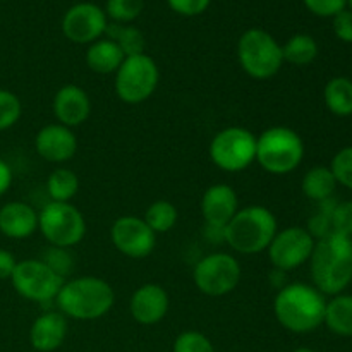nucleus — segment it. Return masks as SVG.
I'll return each instance as SVG.
<instances>
[{
	"mask_svg": "<svg viewBox=\"0 0 352 352\" xmlns=\"http://www.w3.org/2000/svg\"><path fill=\"white\" fill-rule=\"evenodd\" d=\"M309 272L313 285L323 296L342 294L352 282V237L332 232L316 241Z\"/></svg>",
	"mask_w": 352,
	"mask_h": 352,
	"instance_id": "obj_1",
	"label": "nucleus"
},
{
	"mask_svg": "<svg viewBox=\"0 0 352 352\" xmlns=\"http://www.w3.org/2000/svg\"><path fill=\"white\" fill-rule=\"evenodd\" d=\"M327 298L315 285L294 282L278 289L274 299L277 322L292 333H309L323 325Z\"/></svg>",
	"mask_w": 352,
	"mask_h": 352,
	"instance_id": "obj_2",
	"label": "nucleus"
},
{
	"mask_svg": "<svg viewBox=\"0 0 352 352\" xmlns=\"http://www.w3.org/2000/svg\"><path fill=\"white\" fill-rule=\"evenodd\" d=\"M113 302H116V292L112 285L103 278L91 277V275L65 280L55 298L58 311L65 318L79 320V322L103 318L113 308Z\"/></svg>",
	"mask_w": 352,
	"mask_h": 352,
	"instance_id": "obj_3",
	"label": "nucleus"
},
{
	"mask_svg": "<svg viewBox=\"0 0 352 352\" xmlns=\"http://www.w3.org/2000/svg\"><path fill=\"white\" fill-rule=\"evenodd\" d=\"M277 230V217L272 210L263 205L244 206L226 226V244L241 254L263 253Z\"/></svg>",
	"mask_w": 352,
	"mask_h": 352,
	"instance_id": "obj_4",
	"label": "nucleus"
},
{
	"mask_svg": "<svg viewBox=\"0 0 352 352\" xmlns=\"http://www.w3.org/2000/svg\"><path fill=\"white\" fill-rule=\"evenodd\" d=\"M305 158V141L294 129L274 126L256 136V162L272 175L294 172Z\"/></svg>",
	"mask_w": 352,
	"mask_h": 352,
	"instance_id": "obj_5",
	"label": "nucleus"
},
{
	"mask_svg": "<svg viewBox=\"0 0 352 352\" xmlns=\"http://www.w3.org/2000/svg\"><path fill=\"white\" fill-rule=\"evenodd\" d=\"M237 60L241 69L256 81H267L284 65L282 45L268 31L251 28L237 41Z\"/></svg>",
	"mask_w": 352,
	"mask_h": 352,
	"instance_id": "obj_6",
	"label": "nucleus"
},
{
	"mask_svg": "<svg viewBox=\"0 0 352 352\" xmlns=\"http://www.w3.org/2000/svg\"><path fill=\"white\" fill-rule=\"evenodd\" d=\"M160 82V69L157 62L144 54L129 55L117 69L113 89L120 102L127 105H140L151 98Z\"/></svg>",
	"mask_w": 352,
	"mask_h": 352,
	"instance_id": "obj_7",
	"label": "nucleus"
},
{
	"mask_svg": "<svg viewBox=\"0 0 352 352\" xmlns=\"http://www.w3.org/2000/svg\"><path fill=\"white\" fill-rule=\"evenodd\" d=\"M208 155L217 168L229 174L243 172L256 162V134L241 126H230L212 138Z\"/></svg>",
	"mask_w": 352,
	"mask_h": 352,
	"instance_id": "obj_8",
	"label": "nucleus"
},
{
	"mask_svg": "<svg viewBox=\"0 0 352 352\" xmlns=\"http://www.w3.org/2000/svg\"><path fill=\"white\" fill-rule=\"evenodd\" d=\"M86 229L85 215L71 203L50 201L38 213V230L54 248L78 246L85 239Z\"/></svg>",
	"mask_w": 352,
	"mask_h": 352,
	"instance_id": "obj_9",
	"label": "nucleus"
},
{
	"mask_svg": "<svg viewBox=\"0 0 352 352\" xmlns=\"http://www.w3.org/2000/svg\"><path fill=\"white\" fill-rule=\"evenodd\" d=\"M243 277L241 263L230 253L217 251L203 256L192 270L196 289L208 298H222L239 285Z\"/></svg>",
	"mask_w": 352,
	"mask_h": 352,
	"instance_id": "obj_10",
	"label": "nucleus"
},
{
	"mask_svg": "<svg viewBox=\"0 0 352 352\" xmlns=\"http://www.w3.org/2000/svg\"><path fill=\"white\" fill-rule=\"evenodd\" d=\"M10 282L21 298L45 305V302L55 301L65 278L52 270L43 260L31 258V260L17 261Z\"/></svg>",
	"mask_w": 352,
	"mask_h": 352,
	"instance_id": "obj_11",
	"label": "nucleus"
},
{
	"mask_svg": "<svg viewBox=\"0 0 352 352\" xmlns=\"http://www.w3.org/2000/svg\"><path fill=\"white\" fill-rule=\"evenodd\" d=\"M316 241L306 227L292 226L277 230L268 246V260L277 272H291L308 263Z\"/></svg>",
	"mask_w": 352,
	"mask_h": 352,
	"instance_id": "obj_12",
	"label": "nucleus"
},
{
	"mask_svg": "<svg viewBox=\"0 0 352 352\" xmlns=\"http://www.w3.org/2000/svg\"><path fill=\"white\" fill-rule=\"evenodd\" d=\"M110 241L113 248L131 260H143L153 253L157 234L148 227L143 217H119L110 227Z\"/></svg>",
	"mask_w": 352,
	"mask_h": 352,
	"instance_id": "obj_13",
	"label": "nucleus"
},
{
	"mask_svg": "<svg viewBox=\"0 0 352 352\" xmlns=\"http://www.w3.org/2000/svg\"><path fill=\"white\" fill-rule=\"evenodd\" d=\"M109 19L102 7L91 2H79L67 9L62 17V33L69 41L91 45L105 34Z\"/></svg>",
	"mask_w": 352,
	"mask_h": 352,
	"instance_id": "obj_14",
	"label": "nucleus"
},
{
	"mask_svg": "<svg viewBox=\"0 0 352 352\" xmlns=\"http://www.w3.org/2000/svg\"><path fill=\"white\" fill-rule=\"evenodd\" d=\"M34 150L50 164H65L78 151V138L71 127L58 122L47 124L34 136Z\"/></svg>",
	"mask_w": 352,
	"mask_h": 352,
	"instance_id": "obj_15",
	"label": "nucleus"
},
{
	"mask_svg": "<svg viewBox=\"0 0 352 352\" xmlns=\"http://www.w3.org/2000/svg\"><path fill=\"white\" fill-rule=\"evenodd\" d=\"M168 308H170L168 292L160 284H155V282L140 285L131 296V316L140 325H157L167 316Z\"/></svg>",
	"mask_w": 352,
	"mask_h": 352,
	"instance_id": "obj_16",
	"label": "nucleus"
},
{
	"mask_svg": "<svg viewBox=\"0 0 352 352\" xmlns=\"http://www.w3.org/2000/svg\"><path fill=\"white\" fill-rule=\"evenodd\" d=\"M199 210L205 226L226 227L239 212V196L232 186L217 182L203 192Z\"/></svg>",
	"mask_w": 352,
	"mask_h": 352,
	"instance_id": "obj_17",
	"label": "nucleus"
},
{
	"mask_svg": "<svg viewBox=\"0 0 352 352\" xmlns=\"http://www.w3.org/2000/svg\"><path fill=\"white\" fill-rule=\"evenodd\" d=\"M52 110L58 124L74 129L91 116V100L81 86L65 85L54 95Z\"/></svg>",
	"mask_w": 352,
	"mask_h": 352,
	"instance_id": "obj_18",
	"label": "nucleus"
},
{
	"mask_svg": "<svg viewBox=\"0 0 352 352\" xmlns=\"http://www.w3.org/2000/svg\"><path fill=\"white\" fill-rule=\"evenodd\" d=\"M67 318L60 311H45L33 322L30 342L38 352H54L67 337Z\"/></svg>",
	"mask_w": 352,
	"mask_h": 352,
	"instance_id": "obj_19",
	"label": "nucleus"
},
{
	"mask_svg": "<svg viewBox=\"0 0 352 352\" xmlns=\"http://www.w3.org/2000/svg\"><path fill=\"white\" fill-rule=\"evenodd\" d=\"M38 230V212L24 201H10L0 208V234L9 239H28Z\"/></svg>",
	"mask_w": 352,
	"mask_h": 352,
	"instance_id": "obj_20",
	"label": "nucleus"
},
{
	"mask_svg": "<svg viewBox=\"0 0 352 352\" xmlns=\"http://www.w3.org/2000/svg\"><path fill=\"white\" fill-rule=\"evenodd\" d=\"M124 58L126 55L122 54L116 41H112L110 38H100L88 45L85 60L89 71L96 72V74H116Z\"/></svg>",
	"mask_w": 352,
	"mask_h": 352,
	"instance_id": "obj_21",
	"label": "nucleus"
},
{
	"mask_svg": "<svg viewBox=\"0 0 352 352\" xmlns=\"http://www.w3.org/2000/svg\"><path fill=\"white\" fill-rule=\"evenodd\" d=\"M323 325L339 337H352V294H337L327 301Z\"/></svg>",
	"mask_w": 352,
	"mask_h": 352,
	"instance_id": "obj_22",
	"label": "nucleus"
},
{
	"mask_svg": "<svg viewBox=\"0 0 352 352\" xmlns=\"http://www.w3.org/2000/svg\"><path fill=\"white\" fill-rule=\"evenodd\" d=\"M337 186L339 184H337L330 167H323V165L309 168L301 182L302 195L315 203H322L325 199L333 198Z\"/></svg>",
	"mask_w": 352,
	"mask_h": 352,
	"instance_id": "obj_23",
	"label": "nucleus"
},
{
	"mask_svg": "<svg viewBox=\"0 0 352 352\" xmlns=\"http://www.w3.org/2000/svg\"><path fill=\"white\" fill-rule=\"evenodd\" d=\"M325 105L333 116L349 117L352 116V79L346 76L332 78L323 89Z\"/></svg>",
	"mask_w": 352,
	"mask_h": 352,
	"instance_id": "obj_24",
	"label": "nucleus"
},
{
	"mask_svg": "<svg viewBox=\"0 0 352 352\" xmlns=\"http://www.w3.org/2000/svg\"><path fill=\"white\" fill-rule=\"evenodd\" d=\"M45 188L50 201L71 203V199L79 192L81 182L74 170L67 167H57L48 174Z\"/></svg>",
	"mask_w": 352,
	"mask_h": 352,
	"instance_id": "obj_25",
	"label": "nucleus"
},
{
	"mask_svg": "<svg viewBox=\"0 0 352 352\" xmlns=\"http://www.w3.org/2000/svg\"><path fill=\"white\" fill-rule=\"evenodd\" d=\"M282 55H284V64L287 62L291 65L305 67L318 57V43L309 34L298 33L282 45Z\"/></svg>",
	"mask_w": 352,
	"mask_h": 352,
	"instance_id": "obj_26",
	"label": "nucleus"
},
{
	"mask_svg": "<svg viewBox=\"0 0 352 352\" xmlns=\"http://www.w3.org/2000/svg\"><path fill=\"white\" fill-rule=\"evenodd\" d=\"M107 38H110L112 41H116L119 45V48L122 50V54L126 57L129 55H138L144 54V48H146V40H144V34L141 33L138 28L129 26V24H109L105 31Z\"/></svg>",
	"mask_w": 352,
	"mask_h": 352,
	"instance_id": "obj_27",
	"label": "nucleus"
},
{
	"mask_svg": "<svg viewBox=\"0 0 352 352\" xmlns=\"http://www.w3.org/2000/svg\"><path fill=\"white\" fill-rule=\"evenodd\" d=\"M143 219L148 227L158 236V234L170 232L174 229L179 219V212L174 203L167 201V199H157L148 206Z\"/></svg>",
	"mask_w": 352,
	"mask_h": 352,
	"instance_id": "obj_28",
	"label": "nucleus"
},
{
	"mask_svg": "<svg viewBox=\"0 0 352 352\" xmlns=\"http://www.w3.org/2000/svg\"><path fill=\"white\" fill-rule=\"evenodd\" d=\"M144 0H107V17L117 24H129L143 12Z\"/></svg>",
	"mask_w": 352,
	"mask_h": 352,
	"instance_id": "obj_29",
	"label": "nucleus"
},
{
	"mask_svg": "<svg viewBox=\"0 0 352 352\" xmlns=\"http://www.w3.org/2000/svg\"><path fill=\"white\" fill-rule=\"evenodd\" d=\"M337 205V199L330 198L325 199V201L318 203V208L313 213V217L309 219L308 226H306V230L313 236V239L318 241L322 237L332 234V212Z\"/></svg>",
	"mask_w": 352,
	"mask_h": 352,
	"instance_id": "obj_30",
	"label": "nucleus"
},
{
	"mask_svg": "<svg viewBox=\"0 0 352 352\" xmlns=\"http://www.w3.org/2000/svg\"><path fill=\"white\" fill-rule=\"evenodd\" d=\"M23 113V105L16 93L9 89H0V131L12 127Z\"/></svg>",
	"mask_w": 352,
	"mask_h": 352,
	"instance_id": "obj_31",
	"label": "nucleus"
},
{
	"mask_svg": "<svg viewBox=\"0 0 352 352\" xmlns=\"http://www.w3.org/2000/svg\"><path fill=\"white\" fill-rule=\"evenodd\" d=\"M172 352H215L212 340L201 332L196 330H186L179 333L177 339L174 340Z\"/></svg>",
	"mask_w": 352,
	"mask_h": 352,
	"instance_id": "obj_32",
	"label": "nucleus"
},
{
	"mask_svg": "<svg viewBox=\"0 0 352 352\" xmlns=\"http://www.w3.org/2000/svg\"><path fill=\"white\" fill-rule=\"evenodd\" d=\"M337 184L352 189V146H346L336 153L330 164Z\"/></svg>",
	"mask_w": 352,
	"mask_h": 352,
	"instance_id": "obj_33",
	"label": "nucleus"
},
{
	"mask_svg": "<svg viewBox=\"0 0 352 352\" xmlns=\"http://www.w3.org/2000/svg\"><path fill=\"white\" fill-rule=\"evenodd\" d=\"M332 232L352 237V201H337L332 212Z\"/></svg>",
	"mask_w": 352,
	"mask_h": 352,
	"instance_id": "obj_34",
	"label": "nucleus"
},
{
	"mask_svg": "<svg viewBox=\"0 0 352 352\" xmlns=\"http://www.w3.org/2000/svg\"><path fill=\"white\" fill-rule=\"evenodd\" d=\"M43 261L52 270H55L64 278L71 274L72 267H74V261H72V256L69 254V250H64V248L50 246V250L45 253Z\"/></svg>",
	"mask_w": 352,
	"mask_h": 352,
	"instance_id": "obj_35",
	"label": "nucleus"
},
{
	"mask_svg": "<svg viewBox=\"0 0 352 352\" xmlns=\"http://www.w3.org/2000/svg\"><path fill=\"white\" fill-rule=\"evenodd\" d=\"M306 9L320 17H333L342 12L347 6V0H302Z\"/></svg>",
	"mask_w": 352,
	"mask_h": 352,
	"instance_id": "obj_36",
	"label": "nucleus"
},
{
	"mask_svg": "<svg viewBox=\"0 0 352 352\" xmlns=\"http://www.w3.org/2000/svg\"><path fill=\"white\" fill-rule=\"evenodd\" d=\"M212 0H167L168 7L179 16L195 17L205 12Z\"/></svg>",
	"mask_w": 352,
	"mask_h": 352,
	"instance_id": "obj_37",
	"label": "nucleus"
},
{
	"mask_svg": "<svg viewBox=\"0 0 352 352\" xmlns=\"http://www.w3.org/2000/svg\"><path fill=\"white\" fill-rule=\"evenodd\" d=\"M333 33L340 41L352 43V10L344 9L333 16Z\"/></svg>",
	"mask_w": 352,
	"mask_h": 352,
	"instance_id": "obj_38",
	"label": "nucleus"
},
{
	"mask_svg": "<svg viewBox=\"0 0 352 352\" xmlns=\"http://www.w3.org/2000/svg\"><path fill=\"white\" fill-rule=\"evenodd\" d=\"M17 260L10 251L0 250V280H7L12 277L14 270H16Z\"/></svg>",
	"mask_w": 352,
	"mask_h": 352,
	"instance_id": "obj_39",
	"label": "nucleus"
},
{
	"mask_svg": "<svg viewBox=\"0 0 352 352\" xmlns=\"http://www.w3.org/2000/svg\"><path fill=\"white\" fill-rule=\"evenodd\" d=\"M10 184H12V170H10L9 164H6L0 158V196H3L9 191Z\"/></svg>",
	"mask_w": 352,
	"mask_h": 352,
	"instance_id": "obj_40",
	"label": "nucleus"
},
{
	"mask_svg": "<svg viewBox=\"0 0 352 352\" xmlns=\"http://www.w3.org/2000/svg\"><path fill=\"white\" fill-rule=\"evenodd\" d=\"M292 352H316V351L309 349V347H298V349H294Z\"/></svg>",
	"mask_w": 352,
	"mask_h": 352,
	"instance_id": "obj_41",
	"label": "nucleus"
},
{
	"mask_svg": "<svg viewBox=\"0 0 352 352\" xmlns=\"http://www.w3.org/2000/svg\"><path fill=\"white\" fill-rule=\"evenodd\" d=\"M347 6H349L351 10H352V0H347Z\"/></svg>",
	"mask_w": 352,
	"mask_h": 352,
	"instance_id": "obj_42",
	"label": "nucleus"
},
{
	"mask_svg": "<svg viewBox=\"0 0 352 352\" xmlns=\"http://www.w3.org/2000/svg\"><path fill=\"white\" fill-rule=\"evenodd\" d=\"M0 2H3V0H0Z\"/></svg>",
	"mask_w": 352,
	"mask_h": 352,
	"instance_id": "obj_43",
	"label": "nucleus"
}]
</instances>
